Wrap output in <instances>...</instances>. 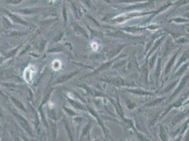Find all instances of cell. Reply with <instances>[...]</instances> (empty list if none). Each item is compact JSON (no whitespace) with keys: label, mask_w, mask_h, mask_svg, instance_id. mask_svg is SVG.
<instances>
[{"label":"cell","mask_w":189,"mask_h":141,"mask_svg":"<svg viewBox=\"0 0 189 141\" xmlns=\"http://www.w3.org/2000/svg\"><path fill=\"white\" fill-rule=\"evenodd\" d=\"M38 70L37 67L35 65L30 64L27 68H25L24 72H23V78L24 80L28 84H33L34 78L37 74Z\"/></svg>","instance_id":"obj_1"},{"label":"cell","mask_w":189,"mask_h":141,"mask_svg":"<svg viewBox=\"0 0 189 141\" xmlns=\"http://www.w3.org/2000/svg\"><path fill=\"white\" fill-rule=\"evenodd\" d=\"M51 66H52L54 70L56 71H59L62 67V63L59 59H55L51 63Z\"/></svg>","instance_id":"obj_2"},{"label":"cell","mask_w":189,"mask_h":141,"mask_svg":"<svg viewBox=\"0 0 189 141\" xmlns=\"http://www.w3.org/2000/svg\"><path fill=\"white\" fill-rule=\"evenodd\" d=\"M91 47L93 48V49L94 51H96L97 49H98V44L95 42H93V43L91 44Z\"/></svg>","instance_id":"obj_3"},{"label":"cell","mask_w":189,"mask_h":141,"mask_svg":"<svg viewBox=\"0 0 189 141\" xmlns=\"http://www.w3.org/2000/svg\"><path fill=\"white\" fill-rule=\"evenodd\" d=\"M174 59H175V56L172 59H171L170 63H169V66H168V67H167V71H169V69H170V67L171 66V64H172V63L174 62Z\"/></svg>","instance_id":"obj_4"},{"label":"cell","mask_w":189,"mask_h":141,"mask_svg":"<svg viewBox=\"0 0 189 141\" xmlns=\"http://www.w3.org/2000/svg\"><path fill=\"white\" fill-rule=\"evenodd\" d=\"M54 1H55V0H51V2H54Z\"/></svg>","instance_id":"obj_5"}]
</instances>
